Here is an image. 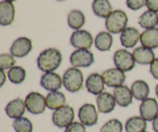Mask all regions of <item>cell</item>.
<instances>
[{"instance_id":"obj_1","label":"cell","mask_w":158,"mask_h":132,"mask_svg":"<svg viewBox=\"0 0 158 132\" xmlns=\"http://www.w3.org/2000/svg\"><path fill=\"white\" fill-rule=\"evenodd\" d=\"M63 57L59 49L49 48L40 53L37 58V66L45 73L53 72L60 66Z\"/></svg>"},{"instance_id":"obj_2","label":"cell","mask_w":158,"mask_h":132,"mask_svg":"<svg viewBox=\"0 0 158 132\" xmlns=\"http://www.w3.org/2000/svg\"><path fill=\"white\" fill-rule=\"evenodd\" d=\"M83 83V73L78 68H69L63 74V84L69 92L76 93L79 91L82 88Z\"/></svg>"},{"instance_id":"obj_3","label":"cell","mask_w":158,"mask_h":132,"mask_svg":"<svg viewBox=\"0 0 158 132\" xmlns=\"http://www.w3.org/2000/svg\"><path fill=\"white\" fill-rule=\"evenodd\" d=\"M127 22V15L123 11L115 10L106 19L105 26L110 32L117 34L126 29Z\"/></svg>"},{"instance_id":"obj_4","label":"cell","mask_w":158,"mask_h":132,"mask_svg":"<svg viewBox=\"0 0 158 132\" xmlns=\"http://www.w3.org/2000/svg\"><path fill=\"white\" fill-rule=\"evenodd\" d=\"M75 117L73 108L69 105H64L59 109L56 110L52 114V122L60 128H66L73 123Z\"/></svg>"},{"instance_id":"obj_5","label":"cell","mask_w":158,"mask_h":132,"mask_svg":"<svg viewBox=\"0 0 158 132\" xmlns=\"http://www.w3.org/2000/svg\"><path fill=\"white\" fill-rule=\"evenodd\" d=\"M26 109L32 114H43L46 107V98L38 92H31L25 99Z\"/></svg>"},{"instance_id":"obj_6","label":"cell","mask_w":158,"mask_h":132,"mask_svg":"<svg viewBox=\"0 0 158 132\" xmlns=\"http://www.w3.org/2000/svg\"><path fill=\"white\" fill-rule=\"evenodd\" d=\"M114 62L117 68L123 72L132 70L135 66V60L133 53L127 49H119L114 56Z\"/></svg>"},{"instance_id":"obj_7","label":"cell","mask_w":158,"mask_h":132,"mask_svg":"<svg viewBox=\"0 0 158 132\" xmlns=\"http://www.w3.org/2000/svg\"><path fill=\"white\" fill-rule=\"evenodd\" d=\"M69 61L73 67H89L94 63V56L89 49H79L71 54Z\"/></svg>"},{"instance_id":"obj_8","label":"cell","mask_w":158,"mask_h":132,"mask_svg":"<svg viewBox=\"0 0 158 132\" xmlns=\"http://www.w3.org/2000/svg\"><path fill=\"white\" fill-rule=\"evenodd\" d=\"M70 43L77 49H90L94 43V38L89 32L86 30H79L73 32L70 37Z\"/></svg>"},{"instance_id":"obj_9","label":"cell","mask_w":158,"mask_h":132,"mask_svg":"<svg viewBox=\"0 0 158 132\" xmlns=\"http://www.w3.org/2000/svg\"><path fill=\"white\" fill-rule=\"evenodd\" d=\"M102 77L103 78L105 85L109 87H118L122 86L126 80V75L124 72L118 68H111L106 70L103 73Z\"/></svg>"},{"instance_id":"obj_10","label":"cell","mask_w":158,"mask_h":132,"mask_svg":"<svg viewBox=\"0 0 158 132\" xmlns=\"http://www.w3.org/2000/svg\"><path fill=\"white\" fill-rule=\"evenodd\" d=\"M79 118L85 126H93L98 121V114L95 106L91 104H83L79 110Z\"/></svg>"},{"instance_id":"obj_11","label":"cell","mask_w":158,"mask_h":132,"mask_svg":"<svg viewBox=\"0 0 158 132\" xmlns=\"http://www.w3.org/2000/svg\"><path fill=\"white\" fill-rule=\"evenodd\" d=\"M32 49L31 40L27 37H19L12 43L10 48V53L13 57L23 58L27 56Z\"/></svg>"},{"instance_id":"obj_12","label":"cell","mask_w":158,"mask_h":132,"mask_svg":"<svg viewBox=\"0 0 158 132\" xmlns=\"http://www.w3.org/2000/svg\"><path fill=\"white\" fill-rule=\"evenodd\" d=\"M140 113L146 121H153L158 116V104L156 99L148 97L143 100L140 106Z\"/></svg>"},{"instance_id":"obj_13","label":"cell","mask_w":158,"mask_h":132,"mask_svg":"<svg viewBox=\"0 0 158 132\" xmlns=\"http://www.w3.org/2000/svg\"><path fill=\"white\" fill-rule=\"evenodd\" d=\"M40 84L44 89L49 91H57L63 84V79L58 74L54 72L46 73L40 79Z\"/></svg>"},{"instance_id":"obj_14","label":"cell","mask_w":158,"mask_h":132,"mask_svg":"<svg viewBox=\"0 0 158 132\" xmlns=\"http://www.w3.org/2000/svg\"><path fill=\"white\" fill-rule=\"evenodd\" d=\"M104 81L100 74L97 73L91 74L86 78V87L88 92L94 95H100L104 90Z\"/></svg>"},{"instance_id":"obj_15","label":"cell","mask_w":158,"mask_h":132,"mask_svg":"<svg viewBox=\"0 0 158 132\" xmlns=\"http://www.w3.org/2000/svg\"><path fill=\"white\" fill-rule=\"evenodd\" d=\"M114 97L117 104L120 107L126 108L132 103L134 96L131 90L127 86L122 85L114 89Z\"/></svg>"},{"instance_id":"obj_16","label":"cell","mask_w":158,"mask_h":132,"mask_svg":"<svg viewBox=\"0 0 158 132\" xmlns=\"http://www.w3.org/2000/svg\"><path fill=\"white\" fill-rule=\"evenodd\" d=\"M97 103L99 111L103 114H108L114 111L117 104L114 95L108 92H103L98 95Z\"/></svg>"},{"instance_id":"obj_17","label":"cell","mask_w":158,"mask_h":132,"mask_svg":"<svg viewBox=\"0 0 158 132\" xmlns=\"http://www.w3.org/2000/svg\"><path fill=\"white\" fill-rule=\"evenodd\" d=\"M15 18V7L10 2H0V24L2 26H9Z\"/></svg>"},{"instance_id":"obj_18","label":"cell","mask_w":158,"mask_h":132,"mask_svg":"<svg viewBox=\"0 0 158 132\" xmlns=\"http://www.w3.org/2000/svg\"><path fill=\"white\" fill-rule=\"evenodd\" d=\"M133 56L136 63L142 65L151 64L156 59L153 49L144 46L136 48L133 52Z\"/></svg>"},{"instance_id":"obj_19","label":"cell","mask_w":158,"mask_h":132,"mask_svg":"<svg viewBox=\"0 0 158 132\" xmlns=\"http://www.w3.org/2000/svg\"><path fill=\"white\" fill-rule=\"evenodd\" d=\"M26 107L25 101L18 98L9 102L6 107V113L10 118L18 119L25 114Z\"/></svg>"},{"instance_id":"obj_20","label":"cell","mask_w":158,"mask_h":132,"mask_svg":"<svg viewBox=\"0 0 158 132\" xmlns=\"http://www.w3.org/2000/svg\"><path fill=\"white\" fill-rule=\"evenodd\" d=\"M140 32L137 29L133 27L126 28L120 35L121 44L126 48H133L136 46L140 40Z\"/></svg>"},{"instance_id":"obj_21","label":"cell","mask_w":158,"mask_h":132,"mask_svg":"<svg viewBox=\"0 0 158 132\" xmlns=\"http://www.w3.org/2000/svg\"><path fill=\"white\" fill-rule=\"evenodd\" d=\"M140 43L142 46L149 49H154L158 48V29H147L140 34Z\"/></svg>"},{"instance_id":"obj_22","label":"cell","mask_w":158,"mask_h":132,"mask_svg":"<svg viewBox=\"0 0 158 132\" xmlns=\"http://www.w3.org/2000/svg\"><path fill=\"white\" fill-rule=\"evenodd\" d=\"M46 107L49 109L56 111L64 106L66 103V97L60 91H52L46 96Z\"/></svg>"},{"instance_id":"obj_23","label":"cell","mask_w":158,"mask_h":132,"mask_svg":"<svg viewBox=\"0 0 158 132\" xmlns=\"http://www.w3.org/2000/svg\"><path fill=\"white\" fill-rule=\"evenodd\" d=\"M94 14L100 18H107L113 12V8L108 0H94L92 4Z\"/></svg>"},{"instance_id":"obj_24","label":"cell","mask_w":158,"mask_h":132,"mask_svg":"<svg viewBox=\"0 0 158 132\" xmlns=\"http://www.w3.org/2000/svg\"><path fill=\"white\" fill-rule=\"evenodd\" d=\"M131 91L133 96L137 100L143 101V100L148 98L150 94L149 85L143 80H136L131 86Z\"/></svg>"},{"instance_id":"obj_25","label":"cell","mask_w":158,"mask_h":132,"mask_svg":"<svg viewBox=\"0 0 158 132\" xmlns=\"http://www.w3.org/2000/svg\"><path fill=\"white\" fill-rule=\"evenodd\" d=\"M138 23L142 28L146 29H153L158 25L157 12L148 10L143 12L138 19Z\"/></svg>"},{"instance_id":"obj_26","label":"cell","mask_w":158,"mask_h":132,"mask_svg":"<svg viewBox=\"0 0 158 132\" xmlns=\"http://www.w3.org/2000/svg\"><path fill=\"white\" fill-rule=\"evenodd\" d=\"M85 15L81 11L74 9L69 12L67 17L68 26L73 29L79 30L85 24Z\"/></svg>"},{"instance_id":"obj_27","label":"cell","mask_w":158,"mask_h":132,"mask_svg":"<svg viewBox=\"0 0 158 132\" xmlns=\"http://www.w3.org/2000/svg\"><path fill=\"white\" fill-rule=\"evenodd\" d=\"M113 45V36L110 32H101L95 39V46L97 49L102 52L109 51Z\"/></svg>"},{"instance_id":"obj_28","label":"cell","mask_w":158,"mask_h":132,"mask_svg":"<svg viewBox=\"0 0 158 132\" xmlns=\"http://www.w3.org/2000/svg\"><path fill=\"white\" fill-rule=\"evenodd\" d=\"M147 128V122L142 117H132L125 125L127 132H143Z\"/></svg>"},{"instance_id":"obj_29","label":"cell","mask_w":158,"mask_h":132,"mask_svg":"<svg viewBox=\"0 0 158 132\" xmlns=\"http://www.w3.org/2000/svg\"><path fill=\"white\" fill-rule=\"evenodd\" d=\"M26 72L22 66H13L8 72V77L12 83L19 84L25 80Z\"/></svg>"},{"instance_id":"obj_30","label":"cell","mask_w":158,"mask_h":132,"mask_svg":"<svg viewBox=\"0 0 158 132\" xmlns=\"http://www.w3.org/2000/svg\"><path fill=\"white\" fill-rule=\"evenodd\" d=\"M13 128L16 132H32L33 130L32 122L26 117H23L14 121Z\"/></svg>"},{"instance_id":"obj_31","label":"cell","mask_w":158,"mask_h":132,"mask_svg":"<svg viewBox=\"0 0 158 132\" xmlns=\"http://www.w3.org/2000/svg\"><path fill=\"white\" fill-rule=\"evenodd\" d=\"M100 132H123V125L117 119H111L103 125Z\"/></svg>"},{"instance_id":"obj_32","label":"cell","mask_w":158,"mask_h":132,"mask_svg":"<svg viewBox=\"0 0 158 132\" xmlns=\"http://www.w3.org/2000/svg\"><path fill=\"white\" fill-rule=\"evenodd\" d=\"M15 64L14 57L10 54H2L0 56V68L1 70H10Z\"/></svg>"},{"instance_id":"obj_33","label":"cell","mask_w":158,"mask_h":132,"mask_svg":"<svg viewBox=\"0 0 158 132\" xmlns=\"http://www.w3.org/2000/svg\"><path fill=\"white\" fill-rule=\"evenodd\" d=\"M127 6L132 10H139L147 6V0H127Z\"/></svg>"},{"instance_id":"obj_34","label":"cell","mask_w":158,"mask_h":132,"mask_svg":"<svg viewBox=\"0 0 158 132\" xmlns=\"http://www.w3.org/2000/svg\"><path fill=\"white\" fill-rule=\"evenodd\" d=\"M65 132H86L85 125L80 122H73L66 128Z\"/></svg>"},{"instance_id":"obj_35","label":"cell","mask_w":158,"mask_h":132,"mask_svg":"<svg viewBox=\"0 0 158 132\" xmlns=\"http://www.w3.org/2000/svg\"><path fill=\"white\" fill-rule=\"evenodd\" d=\"M150 72L153 77L158 80V58H156L151 64Z\"/></svg>"},{"instance_id":"obj_36","label":"cell","mask_w":158,"mask_h":132,"mask_svg":"<svg viewBox=\"0 0 158 132\" xmlns=\"http://www.w3.org/2000/svg\"><path fill=\"white\" fill-rule=\"evenodd\" d=\"M147 7L149 10L158 12V0H147Z\"/></svg>"},{"instance_id":"obj_37","label":"cell","mask_w":158,"mask_h":132,"mask_svg":"<svg viewBox=\"0 0 158 132\" xmlns=\"http://www.w3.org/2000/svg\"><path fill=\"white\" fill-rule=\"evenodd\" d=\"M153 129L154 132H158V116L153 121Z\"/></svg>"},{"instance_id":"obj_38","label":"cell","mask_w":158,"mask_h":132,"mask_svg":"<svg viewBox=\"0 0 158 132\" xmlns=\"http://www.w3.org/2000/svg\"><path fill=\"white\" fill-rule=\"evenodd\" d=\"M0 77H1V87H2L5 81H6V74H5L4 70H1V71H0Z\"/></svg>"},{"instance_id":"obj_39","label":"cell","mask_w":158,"mask_h":132,"mask_svg":"<svg viewBox=\"0 0 158 132\" xmlns=\"http://www.w3.org/2000/svg\"><path fill=\"white\" fill-rule=\"evenodd\" d=\"M155 92H156V95H157V97H158V83L157 84V86H156Z\"/></svg>"},{"instance_id":"obj_40","label":"cell","mask_w":158,"mask_h":132,"mask_svg":"<svg viewBox=\"0 0 158 132\" xmlns=\"http://www.w3.org/2000/svg\"><path fill=\"white\" fill-rule=\"evenodd\" d=\"M5 1H7V2H12L15 1V0H5Z\"/></svg>"},{"instance_id":"obj_41","label":"cell","mask_w":158,"mask_h":132,"mask_svg":"<svg viewBox=\"0 0 158 132\" xmlns=\"http://www.w3.org/2000/svg\"><path fill=\"white\" fill-rule=\"evenodd\" d=\"M57 1H65V0H57Z\"/></svg>"},{"instance_id":"obj_42","label":"cell","mask_w":158,"mask_h":132,"mask_svg":"<svg viewBox=\"0 0 158 132\" xmlns=\"http://www.w3.org/2000/svg\"><path fill=\"white\" fill-rule=\"evenodd\" d=\"M143 132H148V131H143Z\"/></svg>"}]
</instances>
